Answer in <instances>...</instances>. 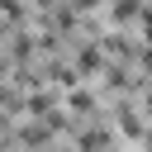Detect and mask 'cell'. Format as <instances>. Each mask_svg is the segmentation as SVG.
I'll list each match as a JSON object with an SVG mask.
<instances>
[{
  "instance_id": "3957f363",
  "label": "cell",
  "mask_w": 152,
  "mask_h": 152,
  "mask_svg": "<svg viewBox=\"0 0 152 152\" xmlns=\"http://www.w3.org/2000/svg\"><path fill=\"white\" fill-rule=\"evenodd\" d=\"M104 142H109V133H100V128L81 133V147H86V152H95V147H104Z\"/></svg>"
},
{
  "instance_id": "6da1fadb",
  "label": "cell",
  "mask_w": 152,
  "mask_h": 152,
  "mask_svg": "<svg viewBox=\"0 0 152 152\" xmlns=\"http://www.w3.org/2000/svg\"><path fill=\"white\" fill-rule=\"evenodd\" d=\"M76 71H100V48H81L76 52Z\"/></svg>"
},
{
  "instance_id": "277c9868",
  "label": "cell",
  "mask_w": 152,
  "mask_h": 152,
  "mask_svg": "<svg viewBox=\"0 0 152 152\" xmlns=\"http://www.w3.org/2000/svg\"><path fill=\"white\" fill-rule=\"evenodd\" d=\"M138 14V0H114V19H133Z\"/></svg>"
},
{
  "instance_id": "ba28073f",
  "label": "cell",
  "mask_w": 152,
  "mask_h": 152,
  "mask_svg": "<svg viewBox=\"0 0 152 152\" xmlns=\"http://www.w3.org/2000/svg\"><path fill=\"white\" fill-rule=\"evenodd\" d=\"M43 5H48V0H43Z\"/></svg>"
},
{
  "instance_id": "7a4b0ae2",
  "label": "cell",
  "mask_w": 152,
  "mask_h": 152,
  "mask_svg": "<svg viewBox=\"0 0 152 152\" xmlns=\"http://www.w3.org/2000/svg\"><path fill=\"white\" fill-rule=\"evenodd\" d=\"M66 104H71V109H81V114H90V109H95V95H90V90H71V95H66Z\"/></svg>"
},
{
  "instance_id": "8992f818",
  "label": "cell",
  "mask_w": 152,
  "mask_h": 152,
  "mask_svg": "<svg viewBox=\"0 0 152 152\" xmlns=\"http://www.w3.org/2000/svg\"><path fill=\"white\" fill-rule=\"evenodd\" d=\"M147 114H152V95H147Z\"/></svg>"
},
{
  "instance_id": "5b68a950",
  "label": "cell",
  "mask_w": 152,
  "mask_h": 152,
  "mask_svg": "<svg viewBox=\"0 0 152 152\" xmlns=\"http://www.w3.org/2000/svg\"><path fill=\"white\" fill-rule=\"evenodd\" d=\"M0 14H5V19H14V24H19V19H24V5H19V0H0Z\"/></svg>"
},
{
  "instance_id": "52a82bcc",
  "label": "cell",
  "mask_w": 152,
  "mask_h": 152,
  "mask_svg": "<svg viewBox=\"0 0 152 152\" xmlns=\"http://www.w3.org/2000/svg\"><path fill=\"white\" fill-rule=\"evenodd\" d=\"M0 76H5V62H0Z\"/></svg>"
}]
</instances>
